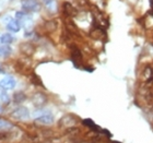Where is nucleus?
<instances>
[{"instance_id":"nucleus-4","label":"nucleus","mask_w":153,"mask_h":143,"mask_svg":"<svg viewBox=\"0 0 153 143\" xmlns=\"http://www.w3.org/2000/svg\"><path fill=\"white\" fill-rule=\"evenodd\" d=\"M54 121L55 118L51 114H45V115H42L35 119V123L40 125V126H50L54 123Z\"/></svg>"},{"instance_id":"nucleus-17","label":"nucleus","mask_w":153,"mask_h":143,"mask_svg":"<svg viewBox=\"0 0 153 143\" xmlns=\"http://www.w3.org/2000/svg\"><path fill=\"white\" fill-rule=\"evenodd\" d=\"M13 127L11 122L9 121H7L5 119L0 118V130H8V129H11Z\"/></svg>"},{"instance_id":"nucleus-15","label":"nucleus","mask_w":153,"mask_h":143,"mask_svg":"<svg viewBox=\"0 0 153 143\" xmlns=\"http://www.w3.org/2000/svg\"><path fill=\"white\" fill-rule=\"evenodd\" d=\"M82 123H83L84 126H86V127L91 128L92 130H94V131L99 130V127H97V126L94 123L93 120H91V119H84V120H82Z\"/></svg>"},{"instance_id":"nucleus-1","label":"nucleus","mask_w":153,"mask_h":143,"mask_svg":"<svg viewBox=\"0 0 153 143\" xmlns=\"http://www.w3.org/2000/svg\"><path fill=\"white\" fill-rule=\"evenodd\" d=\"M11 117L16 120H27L30 118V112L24 106H20L11 113Z\"/></svg>"},{"instance_id":"nucleus-2","label":"nucleus","mask_w":153,"mask_h":143,"mask_svg":"<svg viewBox=\"0 0 153 143\" xmlns=\"http://www.w3.org/2000/svg\"><path fill=\"white\" fill-rule=\"evenodd\" d=\"M21 5L22 9L26 12H36L40 10V2H37L36 0H22Z\"/></svg>"},{"instance_id":"nucleus-5","label":"nucleus","mask_w":153,"mask_h":143,"mask_svg":"<svg viewBox=\"0 0 153 143\" xmlns=\"http://www.w3.org/2000/svg\"><path fill=\"white\" fill-rule=\"evenodd\" d=\"M47 102V96L42 92H37L32 96V103L36 107H43Z\"/></svg>"},{"instance_id":"nucleus-10","label":"nucleus","mask_w":153,"mask_h":143,"mask_svg":"<svg viewBox=\"0 0 153 143\" xmlns=\"http://www.w3.org/2000/svg\"><path fill=\"white\" fill-rule=\"evenodd\" d=\"M62 9H64V14L67 16H75L77 15V10L73 8V5H71L70 2H64L62 3Z\"/></svg>"},{"instance_id":"nucleus-3","label":"nucleus","mask_w":153,"mask_h":143,"mask_svg":"<svg viewBox=\"0 0 153 143\" xmlns=\"http://www.w3.org/2000/svg\"><path fill=\"white\" fill-rule=\"evenodd\" d=\"M15 79L11 75H8L3 78L2 80H0V89L5 90V91H9V90H13L15 88Z\"/></svg>"},{"instance_id":"nucleus-8","label":"nucleus","mask_w":153,"mask_h":143,"mask_svg":"<svg viewBox=\"0 0 153 143\" xmlns=\"http://www.w3.org/2000/svg\"><path fill=\"white\" fill-rule=\"evenodd\" d=\"M21 29V24L15 19H10L7 22V30L11 33H18Z\"/></svg>"},{"instance_id":"nucleus-12","label":"nucleus","mask_w":153,"mask_h":143,"mask_svg":"<svg viewBox=\"0 0 153 143\" xmlns=\"http://www.w3.org/2000/svg\"><path fill=\"white\" fill-rule=\"evenodd\" d=\"M144 101H145V103L148 106L150 107H153V91L152 90L148 89L145 92H144Z\"/></svg>"},{"instance_id":"nucleus-13","label":"nucleus","mask_w":153,"mask_h":143,"mask_svg":"<svg viewBox=\"0 0 153 143\" xmlns=\"http://www.w3.org/2000/svg\"><path fill=\"white\" fill-rule=\"evenodd\" d=\"M25 99H26V96H25V94L22 93V92H18V93H15L14 95H13V101H14V103H16V104L23 103Z\"/></svg>"},{"instance_id":"nucleus-6","label":"nucleus","mask_w":153,"mask_h":143,"mask_svg":"<svg viewBox=\"0 0 153 143\" xmlns=\"http://www.w3.org/2000/svg\"><path fill=\"white\" fill-rule=\"evenodd\" d=\"M75 123H77V117H74L73 115H66L59 121V125L62 127H73Z\"/></svg>"},{"instance_id":"nucleus-16","label":"nucleus","mask_w":153,"mask_h":143,"mask_svg":"<svg viewBox=\"0 0 153 143\" xmlns=\"http://www.w3.org/2000/svg\"><path fill=\"white\" fill-rule=\"evenodd\" d=\"M9 101H10V97H9V95L7 94L5 92V90H0V102L2 104H7L9 103Z\"/></svg>"},{"instance_id":"nucleus-19","label":"nucleus","mask_w":153,"mask_h":143,"mask_svg":"<svg viewBox=\"0 0 153 143\" xmlns=\"http://www.w3.org/2000/svg\"><path fill=\"white\" fill-rule=\"evenodd\" d=\"M44 2L46 7L50 11H56V2H55V0H44Z\"/></svg>"},{"instance_id":"nucleus-11","label":"nucleus","mask_w":153,"mask_h":143,"mask_svg":"<svg viewBox=\"0 0 153 143\" xmlns=\"http://www.w3.org/2000/svg\"><path fill=\"white\" fill-rule=\"evenodd\" d=\"M13 40H14V37H13L11 34H9V33H5V34L0 35V44L5 45V46L11 44Z\"/></svg>"},{"instance_id":"nucleus-14","label":"nucleus","mask_w":153,"mask_h":143,"mask_svg":"<svg viewBox=\"0 0 153 143\" xmlns=\"http://www.w3.org/2000/svg\"><path fill=\"white\" fill-rule=\"evenodd\" d=\"M21 50L23 53H25V54H32L34 51V47L30 43H24V44L21 46Z\"/></svg>"},{"instance_id":"nucleus-18","label":"nucleus","mask_w":153,"mask_h":143,"mask_svg":"<svg viewBox=\"0 0 153 143\" xmlns=\"http://www.w3.org/2000/svg\"><path fill=\"white\" fill-rule=\"evenodd\" d=\"M45 27H46V30L48 31V32H53V31L56 30V27H57V23H56L54 20L48 21V22H46Z\"/></svg>"},{"instance_id":"nucleus-9","label":"nucleus","mask_w":153,"mask_h":143,"mask_svg":"<svg viewBox=\"0 0 153 143\" xmlns=\"http://www.w3.org/2000/svg\"><path fill=\"white\" fill-rule=\"evenodd\" d=\"M143 80L145 83H152L153 82V67L147 66L143 70Z\"/></svg>"},{"instance_id":"nucleus-20","label":"nucleus","mask_w":153,"mask_h":143,"mask_svg":"<svg viewBox=\"0 0 153 143\" xmlns=\"http://www.w3.org/2000/svg\"><path fill=\"white\" fill-rule=\"evenodd\" d=\"M3 53H5V51H3V49H1V48H0V56H2V55H3Z\"/></svg>"},{"instance_id":"nucleus-7","label":"nucleus","mask_w":153,"mask_h":143,"mask_svg":"<svg viewBox=\"0 0 153 143\" xmlns=\"http://www.w3.org/2000/svg\"><path fill=\"white\" fill-rule=\"evenodd\" d=\"M71 58H72V62H73L74 67H79L78 64H81V60H82V55H81V51L78 47L73 46L71 48Z\"/></svg>"}]
</instances>
